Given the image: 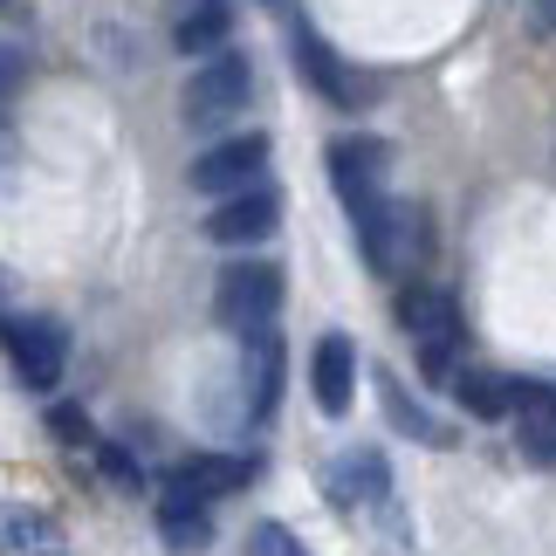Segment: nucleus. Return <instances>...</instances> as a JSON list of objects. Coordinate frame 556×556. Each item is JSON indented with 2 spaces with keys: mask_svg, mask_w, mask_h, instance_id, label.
<instances>
[{
  "mask_svg": "<svg viewBox=\"0 0 556 556\" xmlns=\"http://www.w3.org/2000/svg\"><path fill=\"white\" fill-rule=\"evenodd\" d=\"M35 529H49L41 516H21V508H0V549H21V543H49L35 536Z\"/></svg>",
  "mask_w": 556,
  "mask_h": 556,
  "instance_id": "nucleus-20",
  "label": "nucleus"
},
{
  "mask_svg": "<svg viewBox=\"0 0 556 556\" xmlns=\"http://www.w3.org/2000/svg\"><path fill=\"white\" fill-rule=\"evenodd\" d=\"M159 536H165V549H206V543H213L206 502H192V495H165V508H159Z\"/></svg>",
  "mask_w": 556,
  "mask_h": 556,
  "instance_id": "nucleus-18",
  "label": "nucleus"
},
{
  "mask_svg": "<svg viewBox=\"0 0 556 556\" xmlns=\"http://www.w3.org/2000/svg\"><path fill=\"white\" fill-rule=\"evenodd\" d=\"M213 309H220L227 330H268L275 309H282V268L275 262H233L220 282H213Z\"/></svg>",
  "mask_w": 556,
  "mask_h": 556,
  "instance_id": "nucleus-5",
  "label": "nucleus"
},
{
  "mask_svg": "<svg viewBox=\"0 0 556 556\" xmlns=\"http://www.w3.org/2000/svg\"><path fill=\"white\" fill-rule=\"evenodd\" d=\"M21 83H28V55H21L14 41H0V103H8Z\"/></svg>",
  "mask_w": 556,
  "mask_h": 556,
  "instance_id": "nucleus-23",
  "label": "nucleus"
},
{
  "mask_svg": "<svg viewBox=\"0 0 556 556\" xmlns=\"http://www.w3.org/2000/svg\"><path fill=\"white\" fill-rule=\"evenodd\" d=\"M275 227H282V192L275 186H248V192H233V200H220L206 213V241H220V248L268 241Z\"/></svg>",
  "mask_w": 556,
  "mask_h": 556,
  "instance_id": "nucleus-7",
  "label": "nucleus"
},
{
  "mask_svg": "<svg viewBox=\"0 0 556 556\" xmlns=\"http://www.w3.org/2000/svg\"><path fill=\"white\" fill-rule=\"evenodd\" d=\"M0 351L28 392H55L70 371V330L55 316H0Z\"/></svg>",
  "mask_w": 556,
  "mask_h": 556,
  "instance_id": "nucleus-2",
  "label": "nucleus"
},
{
  "mask_svg": "<svg viewBox=\"0 0 556 556\" xmlns=\"http://www.w3.org/2000/svg\"><path fill=\"white\" fill-rule=\"evenodd\" d=\"M49 433H55L62 446L90 440V419H83V405H55V413H49Z\"/></svg>",
  "mask_w": 556,
  "mask_h": 556,
  "instance_id": "nucleus-22",
  "label": "nucleus"
},
{
  "mask_svg": "<svg viewBox=\"0 0 556 556\" xmlns=\"http://www.w3.org/2000/svg\"><path fill=\"white\" fill-rule=\"evenodd\" d=\"M262 475L248 454H192L179 475H173V495H192V502H220V495H241V488Z\"/></svg>",
  "mask_w": 556,
  "mask_h": 556,
  "instance_id": "nucleus-10",
  "label": "nucleus"
},
{
  "mask_svg": "<svg viewBox=\"0 0 556 556\" xmlns=\"http://www.w3.org/2000/svg\"><path fill=\"white\" fill-rule=\"evenodd\" d=\"M384 488H392V475H384V454H371V446H351V454L330 460L337 502H384Z\"/></svg>",
  "mask_w": 556,
  "mask_h": 556,
  "instance_id": "nucleus-16",
  "label": "nucleus"
},
{
  "mask_svg": "<svg viewBox=\"0 0 556 556\" xmlns=\"http://www.w3.org/2000/svg\"><path fill=\"white\" fill-rule=\"evenodd\" d=\"M351 227H357V248H365L371 275H399L426 248V220L405 200H384V192L365 206H351Z\"/></svg>",
  "mask_w": 556,
  "mask_h": 556,
  "instance_id": "nucleus-3",
  "label": "nucleus"
},
{
  "mask_svg": "<svg viewBox=\"0 0 556 556\" xmlns=\"http://www.w3.org/2000/svg\"><path fill=\"white\" fill-rule=\"evenodd\" d=\"M399 330L413 337V351H419V378L426 384H454L460 371V344H467V330H460V309H454V295L446 289H426L413 282L399 295Z\"/></svg>",
  "mask_w": 556,
  "mask_h": 556,
  "instance_id": "nucleus-1",
  "label": "nucleus"
},
{
  "mask_svg": "<svg viewBox=\"0 0 556 556\" xmlns=\"http://www.w3.org/2000/svg\"><path fill=\"white\" fill-rule=\"evenodd\" d=\"M309 392H316V405H324L330 419H344L351 413V392H357V351H351V337H324L316 344V357H309Z\"/></svg>",
  "mask_w": 556,
  "mask_h": 556,
  "instance_id": "nucleus-11",
  "label": "nucleus"
},
{
  "mask_svg": "<svg viewBox=\"0 0 556 556\" xmlns=\"http://www.w3.org/2000/svg\"><path fill=\"white\" fill-rule=\"evenodd\" d=\"M378 405H384V419H392L405 440H419V446H454V426H440L419 399H405V384H399L392 371H378Z\"/></svg>",
  "mask_w": 556,
  "mask_h": 556,
  "instance_id": "nucleus-15",
  "label": "nucleus"
},
{
  "mask_svg": "<svg viewBox=\"0 0 556 556\" xmlns=\"http://www.w3.org/2000/svg\"><path fill=\"white\" fill-rule=\"evenodd\" d=\"M529 21H536V35H556V0H536V14H529Z\"/></svg>",
  "mask_w": 556,
  "mask_h": 556,
  "instance_id": "nucleus-24",
  "label": "nucleus"
},
{
  "mask_svg": "<svg viewBox=\"0 0 556 556\" xmlns=\"http://www.w3.org/2000/svg\"><path fill=\"white\" fill-rule=\"evenodd\" d=\"M454 399L467 419H516L522 413V384L516 378H495V371H460L454 378Z\"/></svg>",
  "mask_w": 556,
  "mask_h": 556,
  "instance_id": "nucleus-14",
  "label": "nucleus"
},
{
  "mask_svg": "<svg viewBox=\"0 0 556 556\" xmlns=\"http://www.w3.org/2000/svg\"><path fill=\"white\" fill-rule=\"evenodd\" d=\"M282 405V337L268 330H248V413L254 419H275Z\"/></svg>",
  "mask_w": 556,
  "mask_h": 556,
  "instance_id": "nucleus-12",
  "label": "nucleus"
},
{
  "mask_svg": "<svg viewBox=\"0 0 556 556\" xmlns=\"http://www.w3.org/2000/svg\"><path fill=\"white\" fill-rule=\"evenodd\" d=\"M8 144H14V131H8V117H0V159H8Z\"/></svg>",
  "mask_w": 556,
  "mask_h": 556,
  "instance_id": "nucleus-25",
  "label": "nucleus"
},
{
  "mask_svg": "<svg viewBox=\"0 0 556 556\" xmlns=\"http://www.w3.org/2000/svg\"><path fill=\"white\" fill-rule=\"evenodd\" d=\"M248 556H303V543H295L282 522H254L248 529Z\"/></svg>",
  "mask_w": 556,
  "mask_h": 556,
  "instance_id": "nucleus-19",
  "label": "nucleus"
},
{
  "mask_svg": "<svg viewBox=\"0 0 556 556\" xmlns=\"http://www.w3.org/2000/svg\"><path fill=\"white\" fill-rule=\"evenodd\" d=\"M227 28H233V14H227V0H192V8L179 14V28H173V41L186 55H213L227 41Z\"/></svg>",
  "mask_w": 556,
  "mask_h": 556,
  "instance_id": "nucleus-17",
  "label": "nucleus"
},
{
  "mask_svg": "<svg viewBox=\"0 0 556 556\" xmlns=\"http://www.w3.org/2000/svg\"><path fill=\"white\" fill-rule=\"evenodd\" d=\"M97 467H103V475H111L117 488H138V481H144V475H138V460L124 454V446H111V440H97Z\"/></svg>",
  "mask_w": 556,
  "mask_h": 556,
  "instance_id": "nucleus-21",
  "label": "nucleus"
},
{
  "mask_svg": "<svg viewBox=\"0 0 556 556\" xmlns=\"http://www.w3.org/2000/svg\"><path fill=\"white\" fill-rule=\"evenodd\" d=\"M289 49H295V70L309 76V90H324V97L337 103V111H357V103L371 97L365 83H357V70H351V62L337 55V49H330V41L316 35V28H295V35H289Z\"/></svg>",
  "mask_w": 556,
  "mask_h": 556,
  "instance_id": "nucleus-8",
  "label": "nucleus"
},
{
  "mask_svg": "<svg viewBox=\"0 0 556 556\" xmlns=\"http://www.w3.org/2000/svg\"><path fill=\"white\" fill-rule=\"evenodd\" d=\"M262 165H268V138L248 131V138H220L206 144L200 159H192V192H206V200H233V192L262 186Z\"/></svg>",
  "mask_w": 556,
  "mask_h": 556,
  "instance_id": "nucleus-6",
  "label": "nucleus"
},
{
  "mask_svg": "<svg viewBox=\"0 0 556 556\" xmlns=\"http://www.w3.org/2000/svg\"><path fill=\"white\" fill-rule=\"evenodd\" d=\"M248 97H254V70H248V55L220 49L213 62H200V70H192V83H186V124H192V131H213V124L241 117V111H248Z\"/></svg>",
  "mask_w": 556,
  "mask_h": 556,
  "instance_id": "nucleus-4",
  "label": "nucleus"
},
{
  "mask_svg": "<svg viewBox=\"0 0 556 556\" xmlns=\"http://www.w3.org/2000/svg\"><path fill=\"white\" fill-rule=\"evenodd\" d=\"M384 173H392V152L384 138H337L330 144V179L344 192V206H365L384 192Z\"/></svg>",
  "mask_w": 556,
  "mask_h": 556,
  "instance_id": "nucleus-9",
  "label": "nucleus"
},
{
  "mask_svg": "<svg viewBox=\"0 0 556 556\" xmlns=\"http://www.w3.org/2000/svg\"><path fill=\"white\" fill-rule=\"evenodd\" d=\"M522 460H536L556 475V392L549 384H522V419H516Z\"/></svg>",
  "mask_w": 556,
  "mask_h": 556,
  "instance_id": "nucleus-13",
  "label": "nucleus"
}]
</instances>
